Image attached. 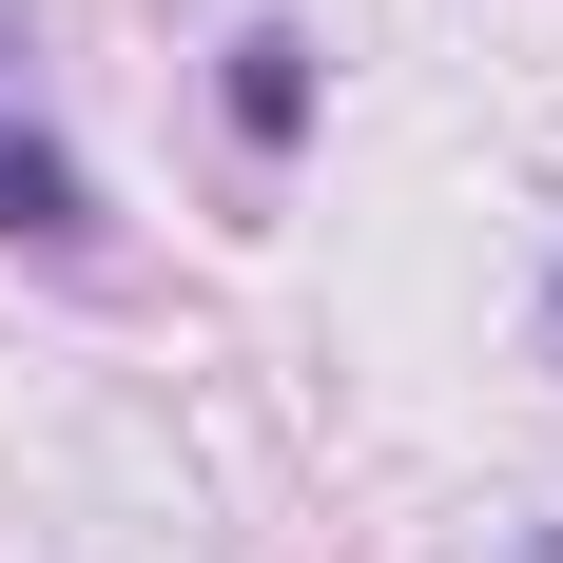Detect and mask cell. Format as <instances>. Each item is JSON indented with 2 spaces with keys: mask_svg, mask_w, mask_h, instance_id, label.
I'll use <instances>...</instances> for the list:
<instances>
[{
  "mask_svg": "<svg viewBox=\"0 0 563 563\" xmlns=\"http://www.w3.org/2000/svg\"><path fill=\"white\" fill-rule=\"evenodd\" d=\"M544 350H563V273H544Z\"/></svg>",
  "mask_w": 563,
  "mask_h": 563,
  "instance_id": "3",
  "label": "cell"
},
{
  "mask_svg": "<svg viewBox=\"0 0 563 563\" xmlns=\"http://www.w3.org/2000/svg\"><path fill=\"white\" fill-rule=\"evenodd\" d=\"M233 156H291V136H311V20H233Z\"/></svg>",
  "mask_w": 563,
  "mask_h": 563,
  "instance_id": "2",
  "label": "cell"
},
{
  "mask_svg": "<svg viewBox=\"0 0 563 563\" xmlns=\"http://www.w3.org/2000/svg\"><path fill=\"white\" fill-rule=\"evenodd\" d=\"M98 175H78V136H40V117H0V253H40V273H78L98 253Z\"/></svg>",
  "mask_w": 563,
  "mask_h": 563,
  "instance_id": "1",
  "label": "cell"
}]
</instances>
